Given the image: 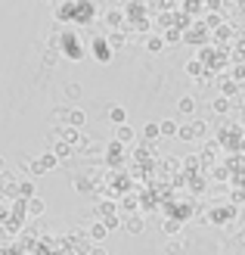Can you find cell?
Instances as JSON below:
<instances>
[{
  "label": "cell",
  "instance_id": "3",
  "mask_svg": "<svg viewBox=\"0 0 245 255\" xmlns=\"http://www.w3.org/2000/svg\"><path fill=\"white\" fill-rule=\"evenodd\" d=\"M177 109L183 112V116H192V112H196V100H192V97H180V103H177Z\"/></svg>",
  "mask_w": 245,
  "mask_h": 255
},
{
  "label": "cell",
  "instance_id": "14",
  "mask_svg": "<svg viewBox=\"0 0 245 255\" xmlns=\"http://www.w3.org/2000/svg\"><path fill=\"white\" fill-rule=\"evenodd\" d=\"M106 231H109L106 224H96V227H93V240H106Z\"/></svg>",
  "mask_w": 245,
  "mask_h": 255
},
{
  "label": "cell",
  "instance_id": "10",
  "mask_svg": "<svg viewBox=\"0 0 245 255\" xmlns=\"http://www.w3.org/2000/svg\"><path fill=\"white\" fill-rule=\"evenodd\" d=\"M186 75H202V59H189L186 62Z\"/></svg>",
  "mask_w": 245,
  "mask_h": 255
},
{
  "label": "cell",
  "instance_id": "13",
  "mask_svg": "<svg viewBox=\"0 0 245 255\" xmlns=\"http://www.w3.org/2000/svg\"><path fill=\"white\" fill-rule=\"evenodd\" d=\"M164 234H180V221H164Z\"/></svg>",
  "mask_w": 245,
  "mask_h": 255
},
{
  "label": "cell",
  "instance_id": "11",
  "mask_svg": "<svg viewBox=\"0 0 245 255\" xmlns=\"http://www.w3.org/2000/svg\"><path fill=\"white\" fill-rule=\"evenodd\" d=\"M53 165H56V159H53V156H44V159H41V165H37V171H50Z\"/></svg>",
  "mask_w": 245,
  "mask_h": 255
},
{
  "label": "cell",
  "instance_id": "6",
  "mask_svg": "<svg viewBox=\"0 0 245 255\" xmlns=\"http://www.w3.org/2000/svg\"><path fill=\"white\" fill-rule=\"evenodd\" d=\"M134 137H137V134H134L131 125H118V140H121V143H131Z\"/></svg>",
  "mask_w": 245,
  "mask_h": 255
},
{
  "label": "cell",
  "instance_id": "7",
  "mask_svg": "<svg viewBox=\"0 0 245 255\" xmlns=\"http://www.w3.org/2000/svg\"><path fill=\"white\" fill-rule=\"evenodd\" d=\"M227 109H230V100H227V97H217L214 103H211V112H217V116H224Z\"/></svg>",
  "mask_w": 245,
  "mask_h": 255
},
{
  "label": "cell",
  "instance_id": "9",
  "mask_svg": "<svg viewBox=\"0 0 245 255\" xmlns=\"http://www.w3.org/2000/svg\"><path fill=\"white\" fill-rule=\"evenodd\" d=\"M69 122L78 128V125H84V112L81 109H69Z\"/></svg>",
  "mask_w": 245,
  "mask_h": 255
},
{
  "label": "cell",
  "instance_id": "2",
  "mask_svg": "<svg viewBox=\"0 0 245 255\" xmlns=\"http://www.w3.org/2000/svg\"><path fill=\"white\" fill-rule=\"evenodd\" d=\"M143 137H146V140H159V137H162V125H159V122H149V125L143 128Z\"/></svg>",
  "mask_w": 245,
  "mask_h": 255
},
{
  "label": "cell",
  "instance_id": "16",
  "mask_svg": "<svg viewBox=\"0 0 245 255\" xmlns=\"http://www.w3.org/2000/svg\"><path fill=\"white\" fill-rule=\"evenodd\" d=\"M66 94H69L72 100H78V97H81V87H78V84H69V87H66Z\"/></svg>",
  "mask_w": 245,
  "mask_h": 255
},
{
  "label": "cell",
  "instance_id": "12",
  "mask_svg": "<svg viewBox=\"0 0 245 255\" xmlns=\"http://www.w3.org/2000/svg\"><path fill=\"white\" fill-rule=\"evenodd\" d=\"M127 231H131V234H140V231H143V221H140V218H131V221H127Z\"/></svg>",
  "mask_w": 245,
  "mask_h": 255
},
{
  "label": "cell",
  "instance_id": "15",
  "mask_svg": "<svg viewBox=\"0 0 245 255\" xmlns=\"http://www.w3.org/2000/svg\"><path fill=\"white\" fill-rule=\"evenodd\" d=\"M162 47H164V41H162V37H152V41H149V50H152V53H159Z\"/></svg>",
  "mask_w": 245,
  "mask_h": 255
},
{
  "label": "cell",
  "instance_id": "18",
  "mask_svg": "<svg viewBox=\"0 0 245 255\" xmlns=\"http://www.w3.org/2000/svg\"><path fill=\"white\" fill-rule=\"evenodd\" d=\"M41 212H44V202L34 199V202H31V215H41Z\"/></svg>",
  "mask_w": 245,
  "mask_h": 255
},
{
  "label": "cell",
  "instance_id": "8",
  "mask_svg": "<svg viewBox=\"0 0 245 255\" xmlns=\"http://www.w3.org/2000/svg\"><path fill=\"white\" fill-rule=\"evenodd\" d=\"M196 134H192V125H180L177 128V140H192Z\"/></svg>",
  "mask_w": 245,
  "mask_h": 255
},
{
  "label": "cell",
  "instance_id": "4",
  "mask_svg": "<svg viewBox=\"0 0 245 255\" xmlns=\"http://www.w3.org/2000/svg\"><path fill=\"white\" fill-rule=\"evenodd\" d=\"M159 125H162V137H177V128H180V125H177L174 119H164V122H159Z\"/></svg>",
  "mask_w": 245,
  "mask_h": 255
},
{
  "label": "cell",
  "instance_id": "19",
  "mask_svg": "<svg viewBox=\"0 0 245 255\" xmlns=\"http://www.w3.org/2000/svg\"><path fill=\"white\" fill-rule=\"evenodd\" d=\"M121 221L118 218H115V215H109V218H106V227H109V231H115V227H118Z\"/></svg>",
  "mask_w": 245,
  "mask_h": 255
},
{
  "label": "cell",
  "instance_id": "1",
  "mask_svg": "<svg viewBox=\"0 0 245 255\" xmlns=\"http://www.w3.org/2000/svg\"><path fill=\"white\" fill-rule=\"evenodd\" d=\"M183 252H186L183 240H171V243H164V255H183Z\"/></svg>",
  "mask_w": 245,
  "mask_h": 255
},
{
  "label": "cell",
  "instance_id": "5",
  "mask_svg": "<svg viewBox=\"0 0 245 255\" xmlns=\"http://www.w3.org/2000/svg\"><path fill=\"white\" fill-rule=\"evenodd\" d=\"M109 119H112V125H124V119H127L124 106H112V109H109Z\"/></svg>",
  "mask_w": 245,
  "mask_h": 255
},
{
  "label": "cell",
  "instance_id": "20",
  "mask_svg": "<svg viewBox=\"0 0 245 255\" xmlns=\"http://www.w3.org/2000/svg\"><path fill=\"white\" fill-rule=\"evenodd\" d=\"M224 94H227V97H233V94H236V84H233V81H227V84H224Z\"/></svg>",
  "mask_w": 245,
  "mask_h": 255
},
{
  "label": "cell",
  "instance_id": "17",
  "mask_svg": "<svg viewBox=\"0 0 245 255\" xmlns=\"http://www.w3.org/2000/svg\"><path fill=\"white\" fill-rule=\"evenodd\" d=\"M205 128H208L205 122H192V134H196V137H199V134H205Z\"/></svg>",
  "mask_w": 245,
  "mask_h": 255
}]
</instances>
